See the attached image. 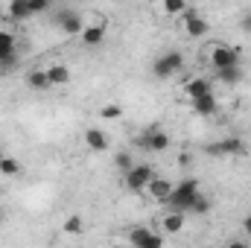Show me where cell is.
I'll return each mask as SVG.
<instances>
[{"label":"cell","instance_id":"cell-1","mask_svg":"<svg viewBox=\"0 0 251 248\" xmlns=\"http://www.w3.org/2000/svg\"><path fill=\"white\" fill-rule=\"evenodd\" d=\"M196 193H199V181H196V178H184V181H178V184L173 187V193H170L161 204H167V210H181V213H187Z\"/></svg>","mask_w":251,"mask_h":248},{"label":"cell","instance_id":"cell-2","mask_svg":"<svg viewBox=\"0 0 251 248\" xmlns=\"http://www.w3.org/2000/svg\"><path fill=\"white\" fill-rule=\"evenodd\" d=\"M246 152H249V146L240 137H222V140L204 146V155H210V158H240Z\"/></svg>","mask_w":251,"mask_h":248},{"label":"cell","instance_id":"cell-3","mask_svg":"<svg viewBox=\"0 0 251 248\" xmlns=\"http://www.w3.org/2000/svg\"><path fill=\"white\" fill-rule=\"evenodd\" d=\"M181 67H184V56H181L178 50H167V53H161V56L152 62V73H155L158 79H173Z\"/></svg>","mask_w":251,"mask_h":248},{"label":"cell","instance_id":"cell-4","mask_svg":"<svg viewBox=\"0 0 251 248\" xmlns=\"http://www.w3.org/2000/svg\"><path fill=\"white\" fill-rule=\"evenodd\" d=\"M126 240H128V246H134V248H161L164 246V237L155 234V231H149V228H143V225H134Z\"/></svg>","mask_w":251,"mask_h":248},{"label":"cell","instance_id":"cell-5","mask_svg":"<svg viewBox=\"0 0 251 248\" xmlns=\"http://www.w3.org/2000/svg\"><path fill=\"white\" fill-rule=\"evenodd\" d=\"M152 175H155V170H152L149 164H137V167H131L123 175V184H126V190H131V193H140V190H146V184H149Z\"/></svg>","mask_w":251,"mask_h":248},{"label":"cell","instance_id":"cell-6","mask_svg":"<svg viewBox=\"0 0 251 248\" xmlns=\"http://www.w3.org/2000/svg\"><path fill=\"white\" fill-rule=\"evenodd\" d=\"M207 64H210L213 70H219V67H231V64H240V53H237L234 47L216 44V47L210 50V56H207Z\"/></svg>","mask_w":251,"mask_h":248},{"label":"cell","instance_id":"cell-7","mask_svg":"<svg viewBox=\"0 0 251 248\" xmlns=\"http://www.w3.org/2000/svg\"><path fill=\"white\" fill-rule=\"evenodd\" d=\"M181 21H184V32H187L190 38H204L207 35V21L196 12V9H184L181 12Z\"/></svg>","mask_w":251,"mask_h":248},{"label":"cell","instance_id":"cell-8","mask_svg":"<svg viewBox=\"0 0 251 248\" xmlns=\"http://www.w3.org/2000/svg\"><path fill=\"white\" fill-rule=\"evenodd\" d=\"M137 143H140V149H146V152H167V149H170V134L161 131V128H149Z\"/></svg>","mask_w":251,"mask_h":248},{"label":"cell","instance_id":"cell-9","mask_svg":"<svg viewBox=\"0 0 251 248\" xmlns=\"http://www.w3.org/2000/svg\"><path fill=\"white\" fill-rule=\"evenodd\" d=\"M56 24H59V29H62L64 35H79V32L85 29L82 15H79V12H73V9H62V12L56 15Z\"/></svg>","mask_w":251,"mask_h":248},{"label":"cell","instance_id":"cell-10","mask_svg":"<svg viewBox=\"0 0 251 248\" xmlns=\"http://www.w3.org/2000/svg\"><path fill=\"white\" fill-rule=\"evenodd\" d=\"M18 64V44L15 35L0 29V67H15Z\"/></svg>","mask_w":251,"mask_h":248},{"label":"cell","instance_id":"cell-11","mask_svg":"<svg viewBox=\"0 0 251 248\" xmlns=\"http://www.w3.org/2000/svg\"><path fill=\"white\" fill-rule=\"evenodd\" d=\"M190 108H193L196 117H213V114L219 111V102H216V97H213V91H210V94H201V97L190 99Z\"/></svg>","mask_w":251,"mask_h":248},{"label":"cell","instance_id":"cell-12","mask_svg":"<svg viewBox=\"0 0 251 248\" xmlns=\"http://www.w3.org/2000/svg\"><path fill=\"white\" fill-rule=\"evenodd\" d=\"M173 187H176V184H173L170 178H161V175L155 173V175L149 178V184H146V193H149V196H152L155 201H164V198H167V196L173 193Z\"/></svg>","mask_w":251,"mask_h":248},{"label":"cell","instance_id":"cell-13","mask_svg":"<svg viewBox=\"0 0 251 248\" xmlns=\"http://www.w3.org/2000/svg\"><path fill=\"white\" fill-rule=\"evenodd\" d=\"M85 146L91 152H105L108 149V134L102 128H97V125H88L85 128Z\"/></svg>","mask_w":251,"mask_h":248},{"label":"cell","instance_id":"cell-14","mask_svg":"<svg viewBox=\"0 0 251 248\" xmlns=\"http://www.w3.org/2000/svg\"><path fill=\"white\" fill-rule=\"evenodd\" d=\"M79 41H82L85 47H100V44L105 41V24H94V26H85V29L79 32Z\"/></svg>","mask_w":251,"mask_h":248},{"label":"cell","instance_id":"cell-15","mask_svg":"<svg viewBox=\"0 0 251 248\" xmlns=\"http://www.w3.org/2000/svg\"><path fill=\"white\" fill-rule=\"evenodd\" d=\"M216 73V82L219 85H240L243 82V67L240 64H231V67H219V70H213Z\"/></svg>","mask_w":251,"mask_h":248},{"label":"cell","instance_id":"cell-16","mask_svg":"<svg viewBox=\"0 0 251 248\" xmlns=\"http://www.w3.org/2000/svg\"><path fill=\"white\" fill-rule=\"evenodd\" d=\"M161 228H164V234H178L184 228V213L181 210H167V216L161 219Z\"/></svg>","mask_w":251,"mask_h":248},{"label":"cell","instance_id":"cell-17","mask_svg":"<svg viewBox=\"0 0 251 248\" xmlns=\"http://www.w3.org/2000/svg\"><path fill=\"white\" fill-rule=\"evenodd\" d=\"M213 91V85H210V79H201V76H196V79H190L187 85H184V94H187L190 99H196V97H201V94H210Z\"/></svg>","mask_w":251,"mask_h":248},{"label":"cell","instance_id":"cell-18","mask_svg":"<svg viewBox=\"0 0 251 248\" xmlns=\"http://www.w3.org/2000/svg\"><path fill=\"white\" fill-rule=\"evenodd\" d=\"M9 21H26V18H32V9H29V0H12L9 3V15H6Z\"/></svg>","mask_w":251,"mask_h":248},{"label":"cell","instance_id":"cell-19","mask_svg":"<svg viewBox=\"0 0 251 248\" xmlns=\"http://www.w3.org/2000/svg\"><path fill=\"white\" fill-rule=\"evenodd\" d=\"M26 85H29L32 91H47V88H53L47 70H29V73H26Z\"/></svg>","mask_w":251,"mask_h":248},{"label":"cell","instance_id":"cell-20","mask_svg":"<svg viewBox=\"0 0 251 248\" xmlns=\"http://www.w3.org/2000/svg\"><path fill=\"white\" fill-rule=\"evenodd\" d=\"M47 76H50V85H53V88H59V85H67V82H70V70H67L64 64H53V67H47Z\"/></svg>","mask_w":251,"mask_h":248},{"label":"cell","instance_id":"cell-21","mask_svg":"<svg viewBox=\"0 0 251 248\" xmlns=\"http://www.w3.org/2000/svg\"><path fill=\"white\" fill-rule=\"evenodd\" d=\"M210 207H213V204H210V198H207V196H204V193L199 190V193L193 196V204H190V210H187V213H196V216H204V213H210Z\"/></svg>","mask_w":251,"mask_h":248},{"label":"cell","instance_id":"cell-22","mask_svg":"<svg viewBox=\"0 0 251 248\" xmlns=\"http://www.w3.org/2000/svg\"><path fill=\"white\" fill-rule=\"evenodd\" d=\"M21 173V164H18V158H12V155H3L0 158V175H6V178H15Z\"/></svg>","mask_w":251,"mask_h":248},{"label":"cell","instance_id":"cell-23","mask_svg":"<svg viewBox=\"0 0 251 248\" xmlns=\"http://www.w3.org/2000/svg\"><path fill=\"white\" fill-rule=\"evenodd\" d=\"M161 6H164L167 15H181L187 9V0H161Z\"/></svg>","mask_w":251,"mask_h":248},{"label":"cell","instance_id":"cell-24","mask_svg":"<svg viewBox=\"0 0 251 248\" xmlns=\"http://www.w3.org/2000/svg\"><path fill=\"white\" fill-rule=\"evenodd\" d=\"M82 228H85L82 216H67V222H64V231L67 234H82Z\"/></svg>","mask_w":251,"mask_h":248},{"label":"cell","instance_id":"cell-25","mask_svg":"<svg viewBox=\"0 0 251 248\" xmlns=\"http://www.w3.org/2000/svg\"><path fill=\"white\" fill-rule=\"evenodd\" d=\"M114 164H117V170H123V173H128V170L134 167L131 155H126V152H120V155H114Z\"/></svg>","mask_w":251,"mask_h":248},{"label":"cell","instance_id":"cell-26","mask_svg":"<svg viewBox=\"0 0 251 248\" xmlns=\"http://www.w3.org/2000/svg\"><path fill=\"white\" fill-rule=\"evenodd\" d=\"M123 111H120V105H105L102 108V120H117Z\"/></svg>","mask_w":251,"mask_h":248},{"label":"cell","instance_id":"cell-27","mask_svg":"<svg viewBox=\"0 0 251 248\" xmlns=\"http://www.w3.org/2000/svg\"><path fill=\"white\" fill-rule=\"evenodd\" d=\"M29 9H32V15H41L50 9V0H29Z\"/></svg>","mask_w":251,"mask_h":248},{"label":"cell","instance_id":"cell-28","mask_svg":"<svg viewBox=\"0 0 251 248\" xmlns=\"http://www.w3.org/2000/svg\"><path fill=\"white\" fill-rule=\"evenodd\" d=\"M240 29H243L246 35H251V12H246V15L240 18Z\"/></svg>","mask_w":251,"mask_h":248},{"label":"cell","instance_id":"cell-29","mask_svg":"<svg viewBox=\"0 0 251 248\" xmlns=\"http://www.w3.org/2000/svg\"><path fill=\"white\" fill-rule=\"evenodd\" d=\"M243 234L251 240V216H246V219H243Z\"/></svg>","mask_w":251,"mask_h":248},{"label":"cell","instance_id":"cell-30","mask_svg":"<svg viewBox=\"0 0 251 248\" xmlns=\"http://www.w3.org/2000/svg\"><path fill=\"white\" fill-rule=\"evenodd\" d=\"M0 158H3V149H0Z\"/></svg>","mask_w":251,"mask_h":248}]
</instances>
